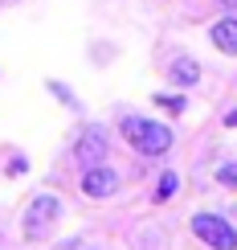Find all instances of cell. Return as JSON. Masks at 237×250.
I'll return each instance as SVG.
<instances>
[{"instance_id": "6da1fadb", "label": "cell", "mask_w": 237, "mask_h": 250, "mask_svg": "<svg viewBox=\"0 0 237 250\" xmlns=\"http://www.w3.org/2000/svg\"><path fill=\"white\" fill-rule=\"evenodd\" d=\"M119 131H123V140H127L139 156H164V152L172 148V127H168V123H156V119L123 115Z\"/></svg>"}, {"instance_id": "7a4b0ae2", "label": "cell", "mask_w": 237, "mask_h": 250, "mask_svg": "<svg viewBox=\"0 0 237 250\" xmlns=\"http://www.w3.org/2000/svg\"><path fill=\"white\" fill-rule=\"evenodd\" d=\"M57 213H61V201L54 193H41V197H33V205L25 209V238L29 242H41L49 230H54V222H57Z\"/></svg>"}, {"instance_id": "3957f363", "label": "cell", "mask_w": 237, "mask_h": 250, "mask_svg": "<svg viewBox=\"0 0 237 250\" xmlns=\"http://www.w3.org/2000/svg\"><path fill=\"white\" fill-rule=\"evenodd\" d=\"M192 234H197L209 250H237V230L217 213H197L192 217Z\"/></svg>"}, {"instance_id": "277c9868", "label": "cell", "mask_w": 237, "mask_h": 250, "mask_svg": "<svg viewBox=\"0 0 237 250\" xmlns=\"http://www.w3.org/2000/svg\"><path fill=\"white\" fill-rule=\"evenodd\" d=\"M74 164L82 168H94V164H107V131L102 127H86L74 144Z\"/></svg>"}, {"instance_id": "5b68a950", "label": "cell", "mask_w": 237, "mask_h": 250, "mask_svg": "<svg viewBox=\"0 0 237 250\" xmlns=\"http://www.w3.org/2000/svg\"><path fill=\"white\" fill-rule=\"evenodd\" d=\"M115 189H119V176H115V168H107V164L82 168V193H86V197L102 201V197H110Z\"/></svg>"}, {"instance_id": "8992f818", "label": "cell", "mask_w": 237, "mask_h": 250, "mask_svg": "<svg viewBox=\"0 0 237 250\" xmlns=\"http://www.w3.org/2000/svg\"><path fill=\"white\" fill-rule=\"evenodd\" d=\"M213 45L221 49V54H233L237 58V17H225L213 25Z\"/></svg>"}, {"instance_id": "52a82bcc", "label": "cell", "mask_w": 237, "mask_h": 250, "mask_svg": "<svg viewBox=\"0 0 237 250\" xmlns=\"http://www.w3.org/2000/svg\"><path fill=\"white\" fill-rule=\"evenodd\" d=\"M197 78H201V66H197V58L180 54L176 62H172V86H197Z\"/></svg>"}, {"instance_id": "ba28073f", "label": "cell", "mask_w": 237, "mask_h": 250, "mask_svg": "<svg viewBox=\"0 0 237 250\" xmlns=\"http://www.w3.org/2000/svg\"><path fill=\"white\" fill-rule=\"evenodd\" d=\"M176 189H180V176H176V172H164L151 197H156V201H168V197H176Z\"/></svg>"}, {"instance_id": "9c48e42d", "label": "cell", "mask_w": 237, "mask_h": 250, "mask_svg": "<svg viewBox=\"0 0 237 250\" xmlns=\"http://www.w3.org/2000/svg\"><path fill=\"white\" fill-rule=\"evenodd\" d=\"M217 185L237 189V160H229V164H221V168H217Z\"/></svg>"}, {"instance_id": "30bf717a", "label": "cell", "mask_w": 237, "mask_h": 250, "mask_svg": "<svg viewBox=\"0 0 237 250\" xmlns=\"http://www.w3.org/2000/svg\"><path fill=\"white\" fill-rule=\"evenodd\" d=\"M156 103H160L164 111H172V115H180V111H184V95H156Z\"/></svg>"}, {"instance_id": "8fae6325", "label": "cell", "mask_w": 237, "mask_h": 250, "mask_svg": "<svg viewBox=\"0 0 237 250\" xmlns=\"http://www.w3.org/2000/svg\"><path fill=\"white\" fill-rule=\"evenodd\" d=\"M225 127H237V107L229 111V115H225Z\"/></svg>"}, {"instance_id": "7c38bea8", "label": "cell", "mask_w": 237, "mask_h": 250, "mask_svg": "<svg viewBox=\"0 0 237 250\" xmlns=\"http://www.w3.org/2000/svg\"><path fill=\"white\" fill-rule=\"evenodd\" d=\"M221 4H225V8H237V0H221Z\"/></svg>"}]
</instances>
